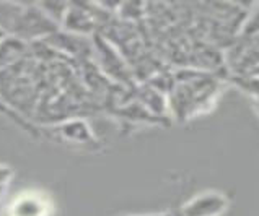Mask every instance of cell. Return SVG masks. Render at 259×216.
<instances>
[{
  "mask_svg": "<svg viewBox=\"0 0 259 216\" xmlns=\"http://www.w3.org/2000/svg\"><path fill=\"white\" fill-rule=\"evenodd\" d=\"M117 216H178V214L171 211H158V213H124Z\"/></svg>",
  "mask_w": 259,
  "mask_h": 216,
  "instance_id": "cell-6",
  "label": "cell"
},
{
  "mask_svg": "<svg viewBox=\"0 0 259 216\" xmlns=\"http://www.w3.org/2000/svg\"><path fill=\"white\" fill-rule=\"evenodd\" d=\"M10 177H12V171L5 166H0V189H4V185L9 182Z\"/></svg>",
  "mask_w": 259,
  "mask_h": 216,
  "instance_id": "cell-7",
  "label": "cell"
},
{
  "mask_svg": "<svg viewBox=\"0 0 259 216\" xmlns=\"http://www.w3.org/2000/svg\"><path fill=\"white\" fill-rule=\"evenodd\" d=\"M93 50L98 52L100 65L108 75H111L117 81H121V83H125L129 80V70L122 62V57L106 39L96 36V41L93 42Z\"/></svg>",
  "mask_w": 259,
  "mask_h": 216,
  "instance_id": "cell-2",
  "label": "cell"
},
{
  "mask_svg": "<svg viewBox=\"0 0 259 216\" xmlns=\"http://www.w3.org/2000/svg\"><path fill=\"white\" fill-rule=\"evenodd\" d=\"M62 23L70 33L80 34V36L92 34L96 29L95 15L92 12L85 10V7L82 5H69Z\"/></svg>",
  "mask_w": 259,
  "mask_h": 216,
  "instance_id": "cell-3",
  "label": "cell"
},
{
  "mask_svg": "<svg viewBox=\"0 0 259 216\" xmlns=\"http://www.w3.org/2000/svg\"><path fill=\"white\" fill-rule=\"evenodd\" d=\"M230 206V200L219 190H205L194 195L181 206L178 216H222Z\"/></svg>",
  "mask_w": 259,
  "mask_h": 216,
  "instance_id": "cell-1",
  "label": "cell"
},
{
  "mask_svg": "<svg viewBox=\"0 0 259 216\" xmlns=\"http://www.w3.org/2000/svg\"><path fill=\"white\" fill-rule=\"evenodd\" d=\"M64 135L67 137L69 140H73L77 141V143H87V141H90L93 138L90 129H88V125L85 122H72V124H67L65 125V129L62 130Z\"/></svg>",
  "mask_w": 259,
  "mask_h": 216,
  "instance_id": "cell-4",
  "label": "cell"
},
{
  "mask_svg": "<svg viewBox=\"0 0 259 216\" xmlns=\"http://www.w3.org/2000/svg\"><path fill=\"white\" fill-rule=\"evenodd\" d=\"M243 36H259V4L251 7L243 23Z\"/></svg>",
  "mask_w": 259,
  "mask_h": 216,
  "instance_id": "cell-5",
  "label": "cell"
},
{
  "mask_svg": "<svg viewBox=\"0 0 259 216\" xmlns=\"http://www.w3.org/2000/svg\"><path fill=\"white\" fill-rule=\"evenodd\" d=\"M2 190H4V189H0V193H2Z\"/></svg>",
  "mask_w": 259,
  "mask_h": 216,
  "instance_id": "cell-8",
  "label": "cell"
}]
</instances>
